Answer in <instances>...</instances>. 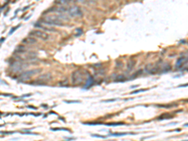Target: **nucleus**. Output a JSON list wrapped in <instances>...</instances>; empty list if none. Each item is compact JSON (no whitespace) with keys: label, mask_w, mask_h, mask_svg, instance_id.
I'll use <instances>...</instances> for the list:
<instances>
[{"label":"nucleus","mask_w":188,"mask_h":141,"mask_svg":"<svg viewBox=\"0 0 188 141\" xmlns=\"http://www.w3.org/2000/svg\"><path fill=\"white\" fill-rule=\"evenodd\" d=\"M52 79V74H51V72H45V73H42L41 74L40 76L38 77L37 79H36V81L34 82V84H45V83H47V82H49L50 80Z\"/></svg>","instance_id":"6"},{"label":"nucleus","mask_w":188,"mask_h":141,"mask_svg":"<svg viewBox=\"0 0 188 141\" xmlns=\"http://www.w3.org/2000/svg\"><path fill=\"white\" fill-rule=\"evenodd\" d=\"M119 99H110V100H104L102 103H112V102H116Z\"/></svg>","instance_id":"23"},{"label":"nucleus","mask_w":188,"mask_h":141,"mask_svg":"<svg viewBox=\"0 0 188 141\" xmlns=\"http://www.w3.org/2000/svg\"><path fill=\"white\" fill-rule=\"evenodd\" d=\"M135 65H136V60H129V62L127 63V70L131 71L135 67Z\"/></svg>","instance_id":"15"},{"label":"nucleus","mask_w":188,"mask_h":141,"mask_svg":"<svg viewBox=\"0 0 188 141\" xmlns=\"http://www.w3.org/2000/svg\"><path fill=\"white\" fill-rule=\"evenodd\" d=\"M184 66H187V57H179L176 62L175 67L176 69H183L184 70Z\"/></svg>","instance_id":"7"},{"label":"nucleus","mask_w":188,"mask_h":141,"mask_svg":"<svg viewBox=\"0 0 188 141\" xmlns=\"http://www.w3.org/2000/svg\"><path fill=\"white\" fill-rule=\"evenodd\" d=\"M34 27H36L38 29L43 30L45 32H47V31H49V32H56V29H54L52 27H46V26H44V25H42L40 23H36L34 25Z\"/></svg>","instance_id":"8"},{"label":"nucleus","mask_w":188,"mask_h":141,"mask_svg":"<svg viewBox=\"0 0 188 141\" xmlns=\"http://www.w3.org/2000/svg\"><path fill=\"white\" fill-rule=\"evenodd\" d=\"M173 117L171 116L170 114H168V113H165V114L161 115V116L157 118V120H161V119H172Z\"/></svg>","instance_id":"13"},{"label":"nucleus","mask_w":188,"mask_h":141,"mask_svg":"<svg viewBox=\"0 0 188 141\" xmlns=\"http://www.w3.org/2000/svg\"><path fill=\"white\" fill-rule=\"evenodd\" d=\"M148 89H137V90H135L133 92V94H136V93H139V92H144V91H147Z\"/></svg>","instance_id":"22"},{"label":"nucleus","mask_w":188,"mask_h":141,"mask_svg":"<svg viewBox=\"0 0 188 141\" xmlns=\"http://www.w3.org/2000/svg\"><path fill=\"white\" fill-rule=\"evenodd\" d=\"M107 126H120V125H125L123 122H110V123H106Z\"/></svg>","instance_id":"16"},{"label":"nucleus","mask_w":188,"mask_h":141,"mask_svg":"<svg viewBox=\"0 0 188 141\" xmlns=\"http://www.w3.org/2000/svg\"><path fill=\"white\" fill-rule=\"evenodd\" d=\"M59 86H61V87H68V86H69V80L67 79L61 80V81L59 82Z\"/></svg>","instance_id":"17"},{"label":"nucleus","mask_w":188,"mask_h":141,"mask_svg":"<svg viewBox=\"0 0 188 141\" xmlns=\"http://www.w3.org/2000/svg\"><path fill=\"white\" fill-rule=\"evenodd\" d=\"M85 82L84 73L80 71H75L72 73V84L74 86L82 85Z\"/></svg>","instance_id":"2"},{"label":"nucleus","mask_w":188,"mask_h":141,"mask_svg":"<svg viewBox=\"0 0 188 141\" xmlns=\"http://www.w3.org/2000/svg\"><path fill=\"white\" fill-rule=\"evenodd\" d=\"M102 66V64H95L94 66H92L93 68H100Z\"/></svg>","instance_id":"28"},{"label":"nucleus","mask_w":188,"mask_h":141,"mask_svg":"<svg viewBox=\"0 0 188 141\" xmlns=\"http://www.w3.org/2000/svg\"><path fill=\"white\" fill-rule=\"evenodd\" d=\"M29 108H32V109H37V107H35V106H31V105H29Z\"/></svg>","instance_id":"29"},{"label":"nucleus","mask_w":188,"mask_h":141,"mask_svg":"<svg viewBox=\"0 0 188 141\" xmlns=\"http://www.w3.org/2000/svg\"><path fill=\"white\" fill-rule=\"evenodd\" d=\"M52 131H69V129H66V128H52Z\"/></svg>","instance_id":"20"},{"label":"nucleus","mask_w":188,"mask_h":141,"mask_svg":"<svg viewBox=\"0 0 188 141\" xmlns=\"http://www.w3.org/2000/svg\"><path fill=\"white\" fill-rule=\"evenodd\" d=\"M29 35L30 36H32V37L38 38V39H40V40H42V41H47L50 38L48 33L43 31V30H41V29L32 30V31H30L29 32Z\"/></svg>","instance_id":"5"},{"label":"nucleus","mask_w":188,"mask_h":141,"mask_svg":"<svg viewBox=\"0 0 188 141\" xmlns=\"http://www.w3.org/2000/svg\"><path fill=\"white\" fill-rule=\"evenodd\" d=\"M125 81H128V78H127L126 76L122 75V74L118 75V76L115 78V82H125Z\"/></svg>","instance_id":"14"},{"label":"nucleus","mask_w":188,"mask_h":141,"mask_svg":"<svg viewBox=\"0 0 188 141\" xmlns=\"http://www.w3.org/2000/svg\"><path fill=\"white\" fill-rule=\"evenodd\" d=\"M63 21H69V17L66 16L65 13H57V14L48 15L45 18L41 19L39 23L48 25H55V26H63L65 25Z\"/></svg>","instance_id":"1"},{"label":"nucleus","mask_w":188,"mask_h":141,"mask_svg":"<svg viewBox=\"0 0 188 141\" xmlns=\"http://www.w3.org/2000/svg\"><path fill=\"white\" fill-rule=\"evenodd\" d=\"M131 134V133H121V134H112L110 136H126V135Z\"/></svg>","instance_id":"19"},{"label":"nucleus","mask_w":188,"mask_h":141,"mask_svg":"<svg viewBox=\"0 0 188 141\" xmlns=\"http://www.w3.org/2000/svg\"><path fill=\"white\" fill-rule=\"evenodd\" d=\"M65 103H67V104H77V103H80V101H65Z\"/></svg>","instance_id":"24"},{"label":"nucleus","mask_w":188,"mask_h":141,"mask_svg":"<svg viewBox=\"0 0 188 141\" xmlns=\"http://www.w3.org/2000/svg\"><path fill=\"white\" fill-rule=\"evenodd\" d=\"M23 44H36L37 43V39H35V37L29 36V37L25 38L22 41Z\"/></svg>","instance_id":"9"},{"label":"nucleus","mask_w":188,"mask_h":141,"mask_svg":"<svg viewBox=\"0 0 188 141\" xmlns=\"http://www.w3.org/2000/svg\"><path fill=\"white\" fill-rule=\"evenodd\" d=\"M73 1L74 2L84 3V4H88V5H92V4L97 2V0H73Z\"/></svg>","instance_id":"12"},{"label":"nucleus","mask_w":188,"mask_h":141,"mask_svg":"<svg viewBox=\"0 0 188 141\" xmlns=\"http://www.w3.org/2000/svg\"><path fill=\"white\" fill-rule=\"evenodd\" d=\"M42 72V69H34V70H27V71H24L20 73L19 75V81H24V80H28L30 77H32L34 74L38 73V72Z\"/></svg>","instance_id":"4"},{"label":"nucleus","mask_w":188,"mask_h":141,"mask_svg":"<svg viewBox=\"0 0 188 141\" xmlns=\"http://www.w3.org/2000/svg\"><path fill=\"white\" fill-rule=\"evenodd\" d=\"M71 2H74L73 0H56L55 3L58 6H64V5H67L69 3Z\"/></svg>","instance_id":"11"},{"label":"nucleus","mask_w":188,"mask_h":141,"mask_svg":"<svg viewBox=\"0 0 188 141\" xmlns=\"http://www.w3.org/2000/svg\"><path fill=\"white\" fill-rule=\"evenodd\" d=\"M177 105V104H165V105H162V104H158L157 106L158 107H166V108H169V107H173Z\"/></svg>","instance_id":"18"},{"label":"nucleus","mask_w":188,"mask_h":141,"mask_svg":"<svg viewBox=\"0 0 188 141\" xmlns=\"http://www.w3.org/2000/svg\"><path fill=\"white\" fill-rule=\"evenodd\" d=\"M170 70H171L170 64H169L168 62H166V63H164V65H162L161 70H159V73H165V72H168V71H170Z\"/></svg>","instance_id":"10"},{"label":"nucleus","mask_w":188,"mask_h":141,"mask_svg":"<svg viewBox=\"0 0 188 141\" xmlns=\"http://www.w3.org/2000/svg\"><path fill=\"white\" fill-rule=\"evenodd\" d=\"M142 73V70H139V71H137V72H136V73L133 75V76L131 77V78H135V77H136V76H138V75H140V74Z\"/></svg>","instance_id":"21"},{"label":"nucleus","mask_w":188,"mask_h":141,"mask_svg":"<svg viewBox=\"0 0 188 141\" xmlns=\"http://www.w3.org/2000/svg\"><path fill=\"white\" fill-rule=\"evenodd\" d=\"M92 136H94V137H99V138H105V136H99V135H91Z\"/></svg>","instance_id":"25"},{"label":"nucleus","mask_w":188,"mask_h":141,"mask_svg":"<svg viewBox=\"0 0 188 141\" xmlns=\"http://www.w3.org/2000/svg\"><path fill=\"white\" fill-rule=\"evenodd\" d=\"M67 13L70 17L75 18V17H82L83 16V11L79 6L73 5L68 8Z\"/></svg>","instance_id":"3"},{"label":"nucleus","mask_w":188,"mask_h":141,"mask_svg":"<svg viewBox=\"0 0 188 141\" xmlns=\"http://www.w3.org/2000/svg\"><path fill=\"white\" fill-rule=\"evenodd\" d=\"M19 26H20V25H17V26H15L14 27V28H13V29H11V30H10V33H9V34H11V33H13V32H14V31H15V30H16V29H17V28H18V27H19Z\"/></svg>","instance_id":"27"},{"label":"nucleus","mask_w":188,"mask_h":141,"mask_svg":"<svg viewBox=\"0 0 188 141\" xmlns=\"http://www.w3.org/2000/svg\"><path fill=\"white\" fill-rule=\"evenodd\" d=\"M122 65H123V63L119 61V62H118V63H117L116 67H117V68H120V67H122Z\"/></svg>","instance_id":"26"}]
</instances>
